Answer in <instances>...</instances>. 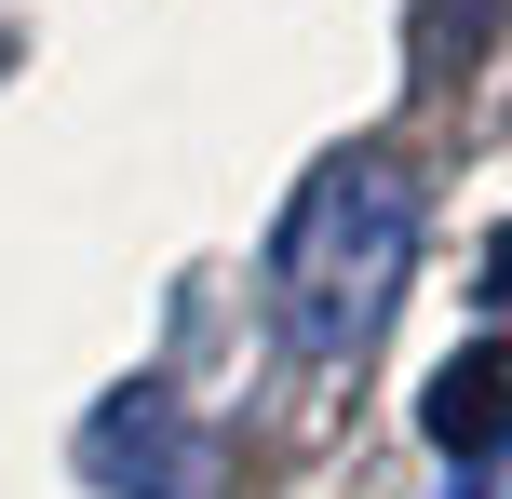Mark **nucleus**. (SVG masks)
Returning a JSON list of instances; mask_svg holds the SVG:
<instances>
[{
  "label": "nucleus",
  "mask_w": 512,
  "mask_h": 499,
  "mask_svg": "<svg viewBox=\"0 0 512 499\" xmlns=\"http://www.w3.org/2000/svg\"><path fill=\"white\" fill-rule=\"evenodd\" d=\"M472 54H486V0H459V68H472Z\"/></svg>",
  "instance_id": "20e7f679"
},
{
  "label": "nucleus",
  "mask_w": 512,
  "mask_h": 499,
  "mask_svg": "<svg viewBox=\"0 0 512 499\" xmlns=\"http://www.w3.org/2000/svg\"><path fill=\"white\" fill-rule=\"evenodd\" d=\"M81 473L95 486H135V499H176L189 486V432L162 392H108L95 419H81Z\"/></svg>",
  "instance_id": "f03ea898"
},
{
  "label": "nucleus",
  "mask_w": 512,
  "mask_h": 499,
  "mask_svg": "<svg viewBox=\"0 0 512 499\" xmlns=\"http://www.w3.org/2000/svg\"><path fill=\"white\" fill-rule=\"evenodd\" d=\"M486 297H512V230H499V243H486Z\"/></svg>",
  "instance_id": "39448f33"
},
{
  "label": "nucleus",
  "mask_w": 512,
  "mask_h": 499,
  "mask_svg": "<svg viewBox=\"0 0 512 499\" xmlns=\"http://www.w3.org/2000/svg\"><path fill=\"white\" fill-rule=\"evenodd\" d=\"M418 432H432L445 459H499V446H512V338H472L459 365H432Z\"/></svg>",
  "instance_id": "7ed1b4c3"
},
{
  "label": "nucleus",
  "mask_w": 512,
  "mask_h": 499,
  "mask_svg": "<svg viewBox=\"0 0 512 499\" xmlns=\"http://www.w3.org/2000/svg\"><path fill=\"white\" fill-rule=\"evenodd\" d=\"M405 257H418V189L391 149H337L324 176L297 189L270 243V311H283V351L310 378H351L378 351L391 297H405Z\"/></svg>",
  "instance_id": "f257e3e1"
}]
</instances>
